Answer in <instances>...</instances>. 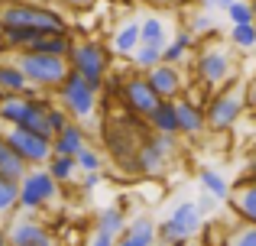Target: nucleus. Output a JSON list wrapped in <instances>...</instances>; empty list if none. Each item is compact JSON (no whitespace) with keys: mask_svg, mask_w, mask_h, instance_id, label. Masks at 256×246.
<instances>
[{"mask_svg":"<svg viewBox=\"0 0 256 246\" xmlns=\"http://www.w3.org/2000/svg\"><path fill=\"white\" fill-rule=\"evenodd\" d=\"M32 29L39 36H49V32H72L68 16H65L58 6L39 3V0H13V3L0 6V29Z\"/></svg>","mask_w":256,"mask_h":246,"instance_id":"1","label":"nucleus"},{"mask_svg":"<svg viewBox=\"0 0 256 246\" xmlns=\"http://www.w3.org/2000/svg\"><path fill=\"white\" fill-rule=\"evenodd\" d=\"M192 71H194V84L211 94V91L224 88L237 78V58L227 45H201L192 58Z\"/></svg>","mask_w":256,"mask_h":246,"instance_id":"2","label":"nucleus"},{"mask_svg":"<svg viewBox=\"0 0 256 246\" xmlns=\"http://www.w3.org/2000/svg\"><path fill=\"white\" fill-rule=\"evenodd\" d=\"M68 65L94 91H100L104 88V78L114 71V52L100 39H75V45L68 52Z\"/></svg>","mask_w":256,"mask_h":246,"instance_id":"3","label":"nucleus"},{"mask_svg":"<svg viewBox=\"0 0 256 246\" xmlns=\"http://www.w3.org/2000/svg\"><path fill=\"white\" fill-rule=\"evenodd\" d=\"M246 110V84L240 78H234L230 84L211 91L204 104V117H208V130L211 133H227L230 126H237V120Z\"/></svg>","mask_w":256,"mask_h":246,"instance_id":"4","label":"nucleus"},{"mask_svg":"<svg viewBox=\"0 0 256 246\" xmlns=\"http://www.w3.org/2000/svg\"><path fill=\"white\" fill-rule=\"evenodd\" d=\"M16 65L23 68V75L30 78V84L39 91V94H56V88L72 71L68 58L42 55V52H16Z\"/></svg>","mask_w":256,"mask_h":246,"instance_id":"5","label":"nucleus"},{"mask_svg":"<svg viewBox=\"0 0 256 246\" xmlns=\"http://www.w3.org/2000/svg\"><path fill=\"white\" fill-rule=\"evenodd\" d=\"M201 224H204V211L198 208V201H182L162 224H156V237L162 246H185L198 237Z\"/></svg>","mask_w":256,"mask_h":246,"instance_id":"6","label":"nucleus"},{"mask_svg":"<svg viewBox=\"0 0 256 246\" xmlns=\"http://www.w3.org/2000/svg\"><path fill=\"white\" fill-rule=\"evenodd\" d=\"M56 101H58V107H62L65 114L72 117V120H78V123H88L94 114H98L100 91H94V88L84 81L82 75L68 71V75H65V81L56 88Z\"/></svg>","mask_w":256,"mask_h":246,"instance_id":"7","label":"nucleus"},{"mask_svg":"<svg viewBox=\"0 0 256 246\" xmlns=\"http://www.w3.org/2000/svg\"><path fill=\"white\" fill-rule=\"evenodd\" d=\"M58 188H62V185L49 175L46 165H32V169L20 178V211H23V214H39V211H46L58 198Z\"/></svg>","mask_w":256,"mask_h":246,"instance_id":"8","label":"nucleus"},{"mask_svg":"<svg viewBox=\"0 0 256 246\" xmlns=\"http://www.w3.org/2000/svg\"><path fill=\"white\" fill-rule=\"evenodd\" d=\"M175 146H178V136H162V133H150V136L140 143L136 159H133V172L146 178H156L169 169Z\"/></svg>","mask_w":256,"mask_h":246,"instance_id":"9","label":"nucleus"},{"mask_svg":"<svg viewBox=\"0 0 256 246\" xmlns=\"http://www.w3.org/2000/svg\"><path fill=\"white\" fill-rule=\"evenodd\" d=\"M117 101H120V107H124V114L146 120V117L156 110L159 94L150 88V81H146L143 71H133V75H124V84H120Z\"/></svg>","mask_w":256,"mask_h":246,"instance_id":"10","label":"nucleus"},{"mask_svg":"<svg viewBox=\"0 0 256 246\" xmlns=\"http://www.w3.org/2000/svg\"><path fill=\"white\" fill-rule=\"evenodd\" d=\"M4 143L10 146L20 159H26L30 169L32 165H46L49 156H52V139L39 136V133H32V130H23V126H6L4 130Z\"/></svg>","mask_w":256,"mask_h":246,"instance_id":"11","label":"nucleus"},{"mask_svg":"<svg viewBox=\"0 0 256 246\" xmlns=\"http://www.w3.org/2000/svg\"><path fill=\"white\" fill-rule=\"evenodd\" d=\"M10 234V246H58V237L49 224H42L39 217L23 214L6 227Z\"/></svg>","mask_w":256,"mask_h":246,"instance_id":"12","label":"nucleus"},{"mask_svg":"<svg viewBox=\"0 0 256 246\" xmlns=\"http://www.w3.org/2000/svg\"><path fill=\"white\" fill-rule=\"evenodd\" d=\"M146 81H150V88L159 94V101H175V97H182L185 88H188V81H185L178 65H166V62H159L156 68L146 71Z\"/></svg>","mask_w":256,"mask_h":246,"instance_id":"13","label":"nucleus"},{"mask_svg":"<svg viewBox=\"0 0 256 246\" xmlns=\"http://www.w3.org/2000/svg\"><path fill=\"white\" fill-rule=\"evenodd\" d=\"M175 114H178V136L198 139L208 133L204 101H194L192 94H182V97H175Z\"/></svg>","mask_w":256,"mask_h":246,"instance_id":"14","label":"nucleus"},{"mask_svg":"<svg viewBox=\"0 0 256 246\" xmlns=\"http://www.w3.org/2000/svg\"><path fill=\"white\" fill-rule=\"evenodd\" d=\"M227 208H230V214L237 217L240 224H250L256 227V182L253 178H237V182L230 185V198H227Z\"/></svg>","mask_w":256,"mask_h":246,"instance_id":"15","label":"nucleus"},{"mask_svg":"<svg viewBox=\"0 0 256 246\" xmlns=\"http://www.w3.org/2000/svg\"><path fill=\"white\" fill-rule=\"evenodd\" d=\"M159 237H156V221L150 214H140L133 221H126L124 234L117 237V246H156Z\"/></svg>","mask_w":256,"mask_h":246,"instance_id":"16","label":"nucleus"},{"mask_svg":"<svg viewBox=\"0 0 256 246\" xmlns=\"http://www.w3.org/2000/svg\"><path fill=\"white\" fill-rule=\"evenodd\" d=\"M82 146H88V130H84V123H78V120H68L52 136V152H56V156H78Z\"/></svg>","mask_w":256,"mask_h":246,"instance_id":"17","label":"nucleus"},{"mask_svg":"<svg viewBox=\"0 0 256 246\" xmlns=\"http://www.w3.org/2000/svg\"><path fill=\"white\" fill-rule=\"evenodd\" d=\"M140 49V19H124V23L114 29V39H110V52L120 58L130 62V55Z\"/></svg>","mask_w":256,"mask_h":246,"instance_id":"18","label":"nucleus"},{"mask_svg":"<svg viewBox=\"0 0 256 246\" xmlns=\"http://www.w3.org/2000/svg\"><path fill=\"white\" fill-rule=\"evenodd\" d=\"M4 94H36V88L30 84V78L23 75V68L13 62H0V97Z\"/></svg>","mask_w":256,"mask_h":246,"instance_id":"19","label":"nucleus"},{"mask_svg":"<svg viewBox=\"0 0 256 246\" xmlns=\"http://www.w3.org/2000/svg\"><path fill=\"white\" fill-rule=\"evenodd\" d=\"M152 133H162V136H178V114H175V101H159L156 110L146 117Z\"/></svg>","mask_w":256,"mask_h":246,"instance_id":"20","label":"nucleus"},{"mask_svg":"<svg viewBox=\"0 0 256 246\" xmlns=\"http://www.w3.org/2000/svg\"><path fill=\"white\" fill-rule=\"evenodd\" d=\"M126 208L124 204H107V208L98 211V217H94V227H98V234H107V237H120L126 227Z\"/></svg>","mask_w":256,"mask_h":246,"instance_id":"21","label":"nucleus"},{"mask_svg":"<svg viewBox=\"0 0 256 246\" xmlns=\"http://www.w3.org/2000/svg\"><path fill=\"white\" fill-rule=\"evenodd\" d=\"M72 45H75L72 32H49V36H39L26 52H42V55H62V58H68Z\"/></svg>","mask_w":256,"mask_h":246,"instance_id":"22","label":"nucleus"},{"mask_svg":"<svg viewBox=\"0 0 256 246\" xmlns=\"http://www.w3.org/2000/svg\"><path fill=\"white\" fill-rule=\"evenodd\" d=\"M192 49H194V36L188 29H182L178 36H175L172 42L162 49V62L166 65H178V68H182V62H188V58H192Z\"/></svg>","mask_w":256,"mask_h":246,"instance_id":"23","label":"nucleus"},{"mask_svg":"<svg viewBox=\"0 0 256 246\" xmlns=\"http://www.w3.org/2000/svg\"><path fill=\"white\" fill-rule=\"evenodd\" d=\"M140 42L166 49V45H169V26H166V19L162 16H146L143 23H140Z\"/></svg>","mask_w":256,"mask_h":246,"instance_id":"24","label":"nucleus"},{"mask_svg":"<svg viewBox=\"0 0 256 246\" xmlns=\"http://www.w3.org/2000/svg\"><path fill=\"white\" fill-rule=\"evenodd\" d=\"M198 182L204 188V195H211L214 201H227L230 198V182L214 169H198Z\"/></svg>","mask_w":256,"mask_h":246,"instance_id":"25","label":"nucleus"},{"mask_svg":"<svg viewBox=\"0 0 256 246\" xmlns=\"http://www.w3.org/2000/svg\"><path fill=\"white\" fill-rule=\"evenodd\" d=\"M26 172H30V162H26V159H20L6 143L0 146V175L10 178V182H20Z\"/></svg>","mask_w":256,"mask_h":246,"instance_id":"26","label":"nucleus"},{"mask_svg":"<svg viewBox=\"0 0 256 246\" xmlns=\"http://www.w3.org/2000/svg\"><path fill=\"white\" fill-rule=\"evenodd\" d=\"M16 211H20V182H10L0 175V224L10 221Z\"/></svg>","mask_w":256,"mask_h":246,"instance_id":"27","label":"nucleus"},{"mask_svg":"<svg viewBox=\"0 0 256 246\" xmlns=\"http://www.w3.org/2000/svg\"><path fill=\"white\" fill-rule=\"evenodd\" d=\"M46 169H49V175L56 178L58 185H68L72 178L78 175V159L75 156H56V152H52L49 162H46Z\"/></svg>","mask_w":256,"mask_h":246,"instance_id":"28","label":"nucleus"},{"mask_svg":"<svg viewBox=\"0 0 256 246\" xmlns=\"http://www.w3.org/2000/svg\"><path fill=\"white\" fill-rule=\"evenodd\" d=\"M130 62H133V68H136V71H143V75H146L150 68H156V65L162 62V49H159V45H143V42H140V49L130 55Z\"/></svg>","mask_w":256,"mask_h":246,"instance_id":"29","label":"nucleus"},{"mask_svg":"<svg viewBox=\"0 0 256 246\" xmlns=\"http://www.w3.org/2000/svg\"><path fill=\"white\" fill-rule=\"evenodd\" d=\"M230 45H234V49H244V52L256 49V23L230 26Z\"/></svg>","mask_w":256,"mask_h":246,"instance_id":"30","label":"nucleus"},{"mask_svg":"<svg viewBox=\"0 0 256 246\" xmlns=\"http://www.w3.org/2000/svg\"><path fill=\"white\" fill-rule=\"evenodd\" d=\"M75 159H78V172H100V169H104V156H100L91 143L82 146Z\"/></svg>","mask_w":256,"mask_h":246,"instance_id":"31","label":"nucleus"},{"mask_svg":"<svg viewBox=\"0 0 256 246\" xmlns=\"http://www.w3.org/2000/svg\"><path fill=\"white\" fill-rule=\"evenodd\" d=\"M227 16H230V26H246V23H256L253 19V10H250V0H234L227 6Z\"/></svg>","mask_w":256,"mask_h":246,"instance_id":"32","label":"nucleus"},{"mask_svg":"<svg viewBox=\"0 0 256 246\" xmlns=\"http://www.w3.org/2000/svg\"><path fill=\"white\" fill-rule=\"evenodd\" d=\"M224 246H256V227H250V224H240V227H234L230 234H227Z\"/></svg>","mask_w":256,"mask_h":246,"instance_id":"33","label":"nucleus"},{"mask_svg":"<svg viewBox=\"0 0 256 246\" xmlns=\"http://www.w3.org/2000/svg\"><path fill=\"white\" fill-rule=\"evenodd\" d=\"M188 32H192L194 39L204 36V32H211V36H214V19L208 16V13H198V16L192 19V26H188Z\"/></svg>","mask_w":256,"mask_h":246,"instance_id":"34","label":"nucleus"},{"mask_svg":"<svg viewBox=\"0 0 256 246\" xmlns=\"http://www.w3.org/2000/svg\"><path fill=\"white\" fill-rule=\"evenodd\" d=\"M98 182H100V172H84L82 188H84V191H94V188H98Z\"/></svg>","mask_w":256,"mask_h":246,"instance_id":"35","label":"nucleus"},{"mask_svg":"<svg viewBox=\"0 0 256 246\" xmlns=\"http://www.w3.org/2000/svg\"><path fill=\"white\" fill-rule=\"evenodd\" d=\"M91 246H117V237H107V234H98V230H94Z\"/></svg>","mask_w":256,"mask_h":246,"instance_id":"36","label":"nucleus"},{"mask_svg":"<svg viewBox=\"0 0 256 246\" xmlns=\"http://www.w3.org/2000/svg\"><path fill=\"white\" fill-rule=\"evenodd\" d=\"M150 6H156V10H172V6H178L182 0H146Z\"/></svg>","mask_w":256,"mask_h":246,"instance_id":"37","label":"nucleus"},{"mask_svg":"<svg viewBox=\"0 0 256 246\" xmlns=\"http://www.w3.org/2000/svg\"><path fill=\"white\" fill-rule=\"evenodd\" d=\"M62 3H65V6H75V10H91L98 0H62Z\"/></svg>","mask_w":256,"mask_h":246,"instance_id":"38","label":"nucleus"},{"mask_svg":"<svg viewBox=\"0 0 256 246\" xmlns=\"http://www.w3.org/2000/svg\"><path fill=\"white\" fill-rule=\"evenodd\" d=\"M230 3H234V0H201V6H204V10H211V6H218V10H227Z\"/></svg>","mask_w":256,"mask_h":246,"instance_id":"39","label":"nucleus"},{"mask_svg":"<svg viewBox=\"0 0 256 246\" xmlns=\"http://www.w3.org/2000/svg\"><path fill=\"white\" fill-rule=\"evenodd\" d=\"M246 104H250V107H256V81L246 84Z\"/></svg>","mask_w":256,"mask_h":246,"instance_id":"40","label":"nucleus"},{"mask_svg":"<svg viewBox=\"0 0 256 246\" xmlns=\"http://www.w3.org/2000/svg\"><path fill=\"white\" fill-rule=\"evenodd\" d=\"M244 175H246V178H253V182H256V152L250 156V162H246V172H244Z\"/></svg>","mask_w":256,"mask_h":246,"instance_id":"41","label":"nucleus"},{"mask_svg":"<svg viewBox=\"0 0 256 246\" xmlns=\"http://www.w3.org/2000/svg\"><path fill=\"white\" fill-rule=\"evenodd\" d=\"M0 246H10V234H6L4 224H0Z\"/></svg>","mask_w":256,"mask_h":246,"instance_id":"42","label":"nucleus"},{"mask_svg":"<svg viewBox=\"0 0 256 246\" xmlns=\"http://www.w3.org/2000/svg\"><path fill=\"white\" fill-rule=\"evenodd\" d=\"M124 6H136V3H146V0H120Z\"/></svg>","mask_w":256,"mask_h":246,"instance_id":"43","label":"nucleus"},{"mask_svg":"<svg viewBox=\"0 0 256 246\" xmlns=\"http://www.w3.org/2000/svg\"><path fill=\"white\" fill-rule=\"evenodd\" d=\"M250 10H253V19H256V0H250Z\"/></svg>","mask_w":256,"mask_h":246,"instance_id":"44","label":"nucleus"},{"mask_svg":"<svg viewBox=\"0 0 256 246\" xmlns=\"http://www.w3.org/2000/svg\"><path fill=\"white\" fill-rule=\"evenodd\" d=\"M0 146H4V130H0Z\"/></svg>","mask_w":256,"mask_h":246,"instance_id":"45","label":"nucleus"},{"mask_svg":"<svg viewBox=\"0 0 256 246\" xmlns=\"http://www.w3.org/2000/svg\"><path fill=\"white\" fill-rule=\"evenodd\" d=\"M4 3H13V0H4Z\"/></svg>","mask_w":256,"mask_h":246,"instance_id":"46","label":"nucleus"}]
</instances>
